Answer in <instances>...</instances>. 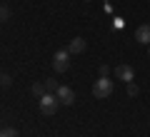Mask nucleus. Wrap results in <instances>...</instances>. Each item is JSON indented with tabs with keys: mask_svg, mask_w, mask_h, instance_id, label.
Listing matches in <instances>:
<instances>
[{
	"mask_svg": "<svg viewBox=\"0 0 150 137\" xmlns=\"http://www.w3.org/2000/svg\"><path fill=\"white\" fill-rule=\"evenodd\" d=\"M58 87H60V82L58 80H45V90H48V92H58Z\"/></svg>",
	"mask_w": 150,
	"mask_h": 137,
	"instance_id": "obj_9",
	"label": "nucleus"
},
{
	"mask_svg": "<svg viewBox=\"0 0 150 137\" xmlns=\"http://www.w3.org/2000/svg\"><path fill=\"white\" fill-rule=\"evenodd\" d=\"M148 55H150V45H148Z\"/></svg>",
	"mask_w": 150,
	"mask_h": 137,
	"instance_id": "obj_15",
	"label": "nucleus"
},
{
	"mask_svg": "<svg viewBox=\"0 0 150 137\" xmlns=\"http://www.w3.org/2000/svg\"><path fill=\"white\" fill-rule=\"evenodd\" d=\"M10 82H13V80L8 77V75H3V77H0V85H3V87H10Z\"/></svg>",
	"mask_w": 150,
	"mask_h": 137,
	"instance_id": "obj_13",
	"label": "nucleus"
},
{
	"mask_svg": "<svg viewBox=\"0 0 150 137\" xmlns=\"http://www.w3.org/2000/svg\"><path fill=\"white\" fill-rule=\"evenodd\" d=\"M135 40H138L140 45H150V25H140L138 30H135Z\"/></svg>",
	"mask_w": 150,
	"mask_h": 137,
	"instance_id": "obj_7",
	"label": "nucleus"
},
{
	"mask_svg": "<svg viewBox=\"0 0 150 137\" xmlns=\"http://www.w3.org/2000/svg\"><path fill=\"white\" fill-rule=\"evenodd\" d=\"M108 72H110V67L108 65H100V77H108Z\"/></svg>",
	"mask_w": 150,
	"mask_h": 137,
	"instance_id": "obj_14",
	"label": "nucleus"
},
{
	"mask_svg": "<svg viewBox=\"0 0 150 137\" xmlns=\"http://www.w3.org/2000/svg\"><path fill=\"white\" fill-rule=\"evenodd\" d=\"M55 95H58L60 105H73V102H75V92H73V90L68 87V85H60V87H58V92H55Z\"/></svg>",
	"mask_w": 150,
	"mask_h": 137,
	"instance_id": "obj_5",
	"label": "nucleus"
},
{
	"mask_svg": "<svg viewBox=\"0 0 150 137\" xmlns=\"http://www.w3.org/2000/svg\"><path fill=\"white\" fill-rule=\"evenodd\" d=\"M138 92H140V90H138V85H135V82H128V95H130V97H135Z\"/></svg>",
	"mask_w": 150,
	"mask_h": 137,
	"instance_id": "obj_12",
	"label": "nucleus"
},
{
	"mask_svg": "<svg viewBox=\"0 0 150 137\" xmlns=\"http://www.w3.org/2000/svg\"><path fill=\"white\" fill-rule=\"evenodd\" d=\"M53 67H55V72H65L70 67V53L68 50H58L53 55Z\"/></svg>",
	"mask_w": 150,
	"mask_h": 137,
	"instance_id": "obj_3",
	"label": "nucleus"
},
{
	"mask_svg": "<svg viewBox=\"0 0 150 137\" xmlns=\"http://www.w3.org/2000/svg\"><path fill=\"white\" fill-rule=\"evenodd\" d=\"M0 77H3V75H0Z\"/></svg>",
	"mask_w": 150,
	"mask_h": 137,
	"instance_id": "obj_17",
	"label": "nucleus"
},
{
	"mask_svg": "<svg viewBox=\"0 0 150 137\" xmlns=\"http://www.w3.org/2000/svg\"><path fill=\"white\" fill-rule=\"evenodd\" d=\"M8 18H10V8L0 5V22H3V20H8Z\"/></svg>",
	"mask_w": 150,
	"mask_h": 137,
	"instance_id": "obj_11",
	"label": "nucleus"
},
{
	"mask_svg": "<svg viewBox=\"0 0 150 137\" xmlns=\"http://www.w3.org/2000/svg\"><path fill=\"white\" fill-rule=\"evenodd\" d=\"M110 95H112V80H108V77L95 80V85H93V97L105 100V97H110Z\"/></svg>",
	"mask_w": 150,
	"mask_h": 137,
	"instance_id": "obj_2",
	"label": "nucleus"
},
{
	"mask_svg": "<svg viewBox=\"0 0 150 137\" xmlns=\"http://www.w3.org/2000/svg\"><path fill=\"white\" fill-rule=\"evenodd\" d=\"M48 90H45V82H35L33 85V95H38V97H43Z\"/></svg>",
	"mask_w": 150,
	"mask_h": 137,
	"instance_id": "obj_8",
	"label": "nucleus"
},
{
	"mask_svg": "<svg viewBox=\"0 0 150 137\" xmlns=\"http://www.w3.org/2000/svg\"><path fill=\"white\" fill-rule=\"evenodd\" d=\"M85 3H90V0H85Z\"/></svg>",
	"mask_w": 150,
	"mask_h": 137,
	"instance_id": "obj_16",
	"label": "nucleus"
},
{
	"mask_svg": "<svg viewBox=\"0 0 150 137\" xmlns=\"http://www.w3.org/2000/svg\"><path fill=\"white\" fill-rule=\"evenodd\" d=\"M115 75H118V80H123L125 85L135 80V70H133V65H128V63L118 65V67H115Z\"/></svg>",
	"mask_w": 150,
	"mask_h": 137,
	"instance_id": "obj_4",
	"label": "nucleus"
},
{
	"mask_svg": "<svg viewBox=\"0 0 150 137\" xmlns=\"http://www.w3.org/2000/svg\"><path fill=\"white\" fill-rule=\"evenodd\" d=\"M58 107H60V100H58L55 92H45V95L40 97V112H43V115H55Z\"/></svg>",
	"mask_w": 150,
	"mask_h": 137,
	"instance_id": "obj_1",
	"label": "nucleus"
},
{
	"mask_svg": "<svg viewBox=\"0 0 150 137\" xmlns=\"http://www.w3.org/2000/svg\"><path fill=\"white\" fill-rule=\"evenodd\" d=\"M0 137H18V130L15 127H3L0 130Z\"/></svg>",
	"mask_w": 150,
	"mask_h": 137,
	"instance_id": "obj_10",
	"label": "nucleus"
},
{
	"mask_svg": "<svg viewBox=\"0 0 150 137\" xmlns=\"http://www.w3.org/2000/svg\"><path fill=\"white\" fill-rule=\"evenodd\" d=\"M85 48H88L85 37H73L70 45H68V53H70V55H80V53H85Z\"/></svg>",
	"mask_w": 150,
	"mask_h": 137,
	"instance_id": "obj_6",
	"label": "nucleus"
}]
</instances>
